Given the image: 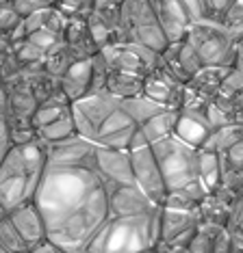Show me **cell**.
Here are the masks:
<instances>
[{
    "instance_id": "obj_1",
    "label": "cell",
    "mask_w": 243,
    "mask_h": 253,
    "mask_svg": "<svg viewBox=\"0 0 243 253\" xmlns=\"http://www.w3.org/2000/svg\"><path fill=\"white\" fill-rule=\"evenodd\" d=\"M33 201L44 216L48 240L65 253H85L109 218V191L96 160L46 167Z\"/></svg>"
},
{
    "instance_id": "obj_2",
    "label": "cell",
    "mask_w": 243,
    "mask_h": 253,
    "mask_svg": "<svg viewBox=\"0 0 243 253\" xmlns=\"http://www.w3.org/2000/svg\"><path fill=\"white\" fill-rule=\"evenodd\" d=\"M48 167L46 143L33 141L28 145H11L0 160V204L11 212L17 206L35 199L42 175Z\"/></svg>"
},
{
    "instance_id": "obj_3",
    "label": "cell",
    "mask_w": 243,
    "mask_h": 253,
    "mask_svg": "<svg viewBox=\"0 0 243 253\" xmlns=\"http://www.w3.org/2000/svg\"><path fill=\"white\" fill-rule=\"evenodd\" d=\"M161 240V208L141 216H109L96 238L89 243V253H146L156 251Z\"/></svg>"
},
{
    "instance_id": "obj_4",
    "label": "cell",
    "mask_w": 243,
    "mask_h": 253,
    "mask_svg": "<svg viewBox=\"0 0 243 253\" xmlns=\"http://www.w3.org/2000/svg\"><path fill=\"white\" fill-rule=\"evenodd\" d=\"M184 39L193 45L204 67H235L239 37L226 24L211 20L191 22Z\"/></svg>"
},
{
    "instance_id": "obj_5",
    "label": "cell",
    "mask_w": 243,
    "mask_h": 253,
    "mask_svg": "<svg viewBox=\"0 0 243 253\" xmlns=\"http://www.w3.org/2000/svg\"><path fill=\"white\" fill-rule=\"evenodd\" d=\"M120 42H132L161 54L170 45L165 31L161 28L148 0H124L118 22Z\"/></svg>"
},
{
    "instance_id": "obj_6",
    "label": "cell",
    "mask_w": 243,
    "mask_h": 253,
    "mask_svg": "<svg viewBox=\"0 0 243 253\" xmlns=\"http://www.w3.org/2000/svg\"><path fill=\"white\" fill-rule=\"evenodd\" d=\"M152 154L159 163V169L163 173L167 193L181 191L189 182L200 180L198 175V154L200 147L187 145L178 136H167L163 141L152 143Z\"/></svg>"
},
{
    "instance_id": "obj_7",
    "label": "cell",
    "mask_w": 243,
    "mask_h": 253,
    "mask_svg": "<svg viewBox=\"0 0 243 253\" xmlns=\"http://www.w3.org/2000/svg\"><path fill=\"white\" fill-rule=\"evenodd\" d=\"M130 163H132V180H135V186L154 206L161 208L167 197V186H165L163 173L159 169V163H156V158L152 154V147L146 145V147L132 149Z\"/></svg>"
},
{
    "instance_id": "obj_8",
    "label": "cell",
    "mask_w": 243,
    "mask_h": 253,
    "mask_svg": "<svg viewBox=\"0 0 243 253\" xmlns=\"http://www.w3.org/2000/svg\"><path fill=\"white\" fill-rule=\"evenodd\" d=\"M104 63L109 70H120V72H132L146 78L150 72L156 67L159 54L152 50L143 48L132 42H118L100 50Z\"/></svg>"
},
{
    "instance_id": "obj_9",
    "label": "cell",
    "mask_w": 243,
    "mask_h": 253,
    "mask_svg": "<svg viewBox=\"0 0 243 253\" xmlns=\"http://www.w3.org/2000/svg\"><path fill=\"white\" fill-rule=\"evenodd\" d=\"M200 227V210L161 208V240L156 249H187Z\"/></svg>"
},
{
    "instance_id": "obj_10",
    "label": "cell",
    "mask_w": 243,
    "mask_h": 253,
    "mask_svg": "<svg viewBox=\"0 0 243 253\" xmlns=\"http://www.w3.org/2000/svg\"><path fill=\"white\" fill-rule=\"evenodd\" d=\"M107 191H109V216H141L159 208L139 191L135 184L107 182Z\"/></svg>"
},
{
    "instance_id": "obj_11",
    "label": "cell",
    "mask_w": 243,
    "mask_h": 253,
    "mask_svg": "<svg viewBox=\"0 0 243 253\" xmlns=\"http://www.w3.org/2000/svg\"><path fill=\"white\" fill-rule=\"evenodd\" d=\"M143 95L150 100L159 102L165 108H181L182 95H184V84L178 83L170 72H165L156 61V67L143 78Z\"/></svg>"
},
{
    "instance_id": "obj_12",
    "label": "cell",
    "mask_w": 243,
    "mask_h": 253,
    "mask_svg": "<svg viewBox=\"0 0 243 253\" xmlns=\"http://www.w3.org/2000/svg\"><path fill=\"white\" fill-rule=\"evenodd\" d=\"M46 154H48V167L87 165L96 160V143L74 134L65 141L46 145Z\"/></svg>"
},
{
    "instance_id": "obj_13",
    "label": "cell",
    "mask_w": 243,
    "mask_h": 253,
    "mask_svg": "<svg viewBox=\"0 0 243 253\" xmlns=\"http://www.w3.org/2000/svg\"><path fill=\"white\" fill-rule=\"evenodd\" d=\"M139 126L126 115L124 108H118L115 113H111L107 119L100 124L96 134V145L109 147V149H122V152H128L130 139L135 134V130Z\"/></svg>"
},
{
    "instance_id": "obj_14",
    "label": "cell",
    "mask_w": 243,
    "mask_h": 253,
    "mask_svg": "<svg viewBox=\"0 0 243 253\" xmlns=\"http://www.w3.org/2000/svg\"><path fill=\"white\" fill-rule=\"evenodd\" d=\"M148 2L154 11L156 20H159L161 28L165 31L170 43L184 39L191 20H189V13L184 9L182 0H148Z\"/></svg>"
},
{
    "instance_id": "obj_15",
    "label": "cell",
    "mask_w": 243,
    "mask_h": 253,
    "mask_svg": "<svg viewBox=\"0 0 243 253\" xmlns=\"http://www.w3.org/2000/svg\"><path fill=\"white\" fill-rule=\"evenodd\" d=\"M96 169L100 171L104 180L111 184H135L130 152L96 145Z\"/></svg>"
},
{
    "instance_id": "obj_16",
    "label": "cell",
    "mask_w": 243,
    "mask_h": 253,
    "mask_svg": "<svg viewBox=\"0 0 243 253\" xmlns=\"http://www.w3.org/2000/svg\"><path fill=\"white\" fill-rule=\"evenodd\" d=\"M9 216H11V221H13V225L17 227L20 236L24 238V243L28 245V249L44 243V240L48 238L44 216L37 206H35V201H26V204L17 206V208L9 212Z\"/></svg>"
},
{
    "instance_id": "obj_17",
    "label": "cell",
    "mask_w": 243,
    "mask_h": 253,
    "mask_svg": "<svg viewBox=\"0 0 243 253\" xmlns=\"http://www.w3.org/2000/svg\"><path fill=\"white\" fill-rule=\"evenodd\" d=\"M59 87L69 102L89 95L94 91V59L74 61L67 72L59 78Z\"/></svg>"
},
{
    "instance_id": "obj_18",
    "label": "cell",
    "mask_w": 243,
    "mask_h": 253,
    "mask_svg": "<svg viewBox=\"0 0 243 253\" xmlns=\"http://www.w3.org/2000/svg\"><path fill=\"white\" fill-rule=\"evenodd\" d=\"M120 106H122V100H118V97H115L113 93H109V91L89 93V95L80 97V100H76V102H72V108L76 113H80L87 119V122L94 126L96 134H98V128H100V124L111 113L118 111Z\"/></svg>"
},
{
    "instance_id": "obj_19",
    "label": "cell",
    "mask_w": 243,
    "mask_h": 253,
    "mask_svg": "<svg viewBox=\"0 0 243 253\" xmlns=\"http://www.w3.org/2000/svg\"><path fill=\"white\" fill-rule=\"evenodd\" d=\"M235 199H237V193L226 186H217L213 191H208L204 201L200 204V223L226 227V221L230 216Z\"/></svg>"
},
{
    "instance_id": "obj_20",
    "label": "cell",
    "mask_w": 243,
    "mask_h": 253,
    "mask_svg": "<svg viewBox=\"0 0 243 253\" xmlns=\"http://www.w3.org/2000/svg\"><path fill=\"white\" fill-rule=\"evenodd\" d=\"M63 43L67 45L74 61L94 59V56L100 52L98 45L94 43V39H91L87 20H69L65 33H63Z\"/></svg>"
},
{
    "instance_id": "obj_21",
    "label": "cell",
    "mask_w": 243,
    "mask_h": 253,
    "mask_svg": "<svg viewBox=\"0 0 243 253\" xmlns=\"http://www.w3.org/2000/svg\"><path fill=\"white\" fill-rule=\"evenodd\" d=\"M228 70L226 67H202L198 74L189 78V83L184 84V93L198 97L202 102H213L222 89V83L226 78Z\"/></svg>"
},
{
    "instance_id": "obj_22",
    "label": "cell",
    "mask_w": 243,
    "mask_h": 253,
    "mask_svg": "<svg viewBox=\"0 0 243 253\" xmlns=\"http://www.w3.org/2000/svg\"><path fill=\"white\" fill-rule=\"evenodd\" d=\"M222 167V186L235 193L243 191V136L230 147L217 152Z\"/></svg>"
},
{
    "instance_id": "obj_23",
    "label": "cell",
    "mask_w": 243,
    "mask_h": 253,
    "mask_svg": "<svg viewBox=\"0 0 243 253\" xmlns=\"http://www.w3.org/2000/svg\"><path fill=\"white\" fill-rule=\"evenodd\" d=\"M107 91L113 93L118 100H128V97L143 93V76L132 72L109 70L107 74Z\"/></svg>"
},
{
    "instance_id": "obj_24",
    "label": "cell",
    "mask_w": 243,
    "mask_h": 253,
    "mask_svg": "<svg viewBox=\"0 0 243 253\" xmlns=\"http://www.w3.org/2000/svg\"><path fill=\"white\" fill-rule=\"evenodd\" d=\"M174 136H178L187 145L202 147L208 136H211V128L204 122H200V119H193L178 111V122H176V128H174Z\"/></svg>"
},
{
    "instance_id": "obj_25",
    "label": "cell",
    "mask_w": 243,
    "mask_h": 253,
    "mask_svg": "<svg viewBox=\"0 0 243 253\" xmlns=\"http://www.w3.org/2000/svg\"><path fill=\"white\" fill-rule=\"evenodd\" d=\"M176 122H178L176 108H165V111H161L159 115H154L152 119H148L143 126H139V128H141V132L146 134L148 143L152 145L156 141H163L167 136H172L174 128H176Z\"/></svg>"
},
{
    "instance_id": "obj_26",
    "label": "cell",
    "mask_w": 243,
    "mask_h": 253,
    "mask_svg": "<svg viewBox=\"0 0 243 253\" xmlns=\"http://www.w3.org/2000/svg\"><path fill=\"white\" fill-rule=\"evenodd\" d=\"M122 108L126 111V115L135 122L137 126H143L148 119H152L154 115H159L161 111H165V106H161L159 102L150 100L148 95H135L128 100H122Z\"/></svg>"
},
{
    "instance_id": "obj_27",
    "label": "cell",
    "mask_w": 243,
    "mask_h": 253,
    "mask_svg": "<svg viewBox=\"0 0 243 253\" xmlns=\"http://www.w3.org/2000/svg\"><path fill=\"white\" fill-rule=\"evenodd\" d=\"M198 175H200L202 184H204L208 191L222 186V167H219L217 152L200 147V154H198Z\"/></svg>"
},
{
    "instance_id": "obj_28",
    "label": "cell",
    "mask_w": 243,
    "mask_h": 253,
    "mask_svg": "<svg viewBox=\"0 0 243 253\" xmlns=\"http://www.w3.org/2000/svg\"><path fill=\"white\" fill-rule=\"evenodd\" d=\"M163 52H167V54H172L174 59L178 61V65L184 70V74L191 78L193 74H198L202 67V61H200V56H198V52L193 50V45H191L187 39H181V42H172L167 48L163 50Z\"/></svg>"
},
{
    "instance_id": "obj_29",
    "label": "cell",
    "mask_w": 243,
    "mask_h": 253,
    "mask_svg": "<svg viewBox=\"0 0 243 253\" xmlns=\"http://www.w3.org/2000/svg\"><path fill=\"white\" fill-rule=\"evenodd\" d=\"M76 134V128H74V119H72V108H69L67 115L59 117L57 122H52L48 126L37 130V139L46 143V145H52V143H59V141H65L69 136Z\"/></svg>"
},
{
    "instance_id": "obj_30",
    "label": "cell",
    "mask_w": 243,
    "mask_h": 253,
    "mask_svg": "<svg viewBox=\"0 0 243 253\" xmlns=\"http://www.w3.org/2000/svg\"><path fill=\"white\" fill-rule=\"evenodd\" d=\"M72 63H74L72 54H69L67 45L63 43V39H61L55 48H50L48 52H46V56H44V72L50 74L52 78H61Z\"/></svg>"
},
{
    "instance_id": "obj_31",
    "label": "cell",
    "mask_w": 243,
    "mask_h": 253,
    "mask_svg": "<svg viewBox=\"0 0 243 253\" xmlns=\"http://www.w3.org/2000/svg\"><path fill=\"white\" fill-rule=\"evenodd\" d=\"M226 232L230 236L233 249H243V191L237 193L230 216L226 221Z\"/></svg>"
},
{
    "instance_id": "obj_32",
    "label": "cell",
    "mask_w": 243,
    "mask_h": 253,
    "mask_svg": "<svg viewBox=\"0 0 243 253\" xmlns=\"http://www.w3.org/2000/svg\"><path fill=\"white\" fill-rule=\"evenodd\" d=\"M0 245L9 253H26L28 251V245L20 236V232H17V227L13 225L9 214L4 218H0Z\"/></svg>"
},
{
    "instance_id": "obj_33",
    "label": "cell",
    "mask_w": 243,
    "mask_h": 253,
    "mask_svg": "<svg viewBox=\"0 0 243 253\" xmlns=\"http://www.w3.org/2000/svg\"><path fill=\"white\" fill-rule=\"evenodd\" d=\"M52 7L61 11L67 20H87L94 9V0H55Z\"/></svg>"
},
{
    "instance_id": "obj_34",
    "label": "cell",
    "mask_w": 243,
    "mask_h": 253,
    "mask_svg": "<svg viewBox=\"0 0 243 253\" xmlns=\"http://www.w3.org/2000/svg\"><path fill=\"white\" fill-rule=\"evenodd\" d=\"M235 0H202V9H204V20L219 22L224 24L228 11L233 9Z\"/></svg>"
},
{
    "instance_id": "obj_35",
    "label": "cell",
    "mask_w": 243,
    "mask_h": 253,
    "mask_svg": "<svg viewBox=\"0 0 243 253\" xmlns=\"http://www.w3.org/2000/svg\"><path fill=\"white\" fill-rule=\"evenodd\" d=\"M28 42H31L33 45H37L39 50H44V52H48L50 48H55L57 43L61 42V37L59 35H55L52 31H48V28H39V31H35V33H31V35L26 37Z\"/></svg>"
},
{
    "instance_id": "obj_36",
    "label": "cell",
    "mask_w": 243,
    "mask_h": 253,
    "mask_svg": "<svg viewBox=\"0 0 243 253\" xmlns=\"http://www.w3.org/2000/svg\"><path fill=\"white\" fill-rule=\"evenodd\" d=\"M11 7L15 9V13L20 15L22 20H24L31 13H35V11L52 7V0H11Z\"/></svg>"
},
{
    "instance_id": "obj_37",
    "label": "cell",
    "mask_w": 243,
    "mask_h": 253,
    "mask_svg": "<svg viewBox=\"0 0 243 253\" xmlns=\"http://www.w3.org/2000/svg\"><path fill=\"white\" fill-rule=\"evenodd\" d=\"M224 24L228 26L237 37H243V0H235L233 9L228 11Z\"/></svg>"
},
{
    "instance_id": "obj_38",
    "label": "cell",
    "mask_w": 243,
    "mask_h": 253,
    "mask_svg": "<svg viewBox=\"0 0 243 253\" xmlns=\"http://www.w3.org/2000/svg\"><path fill=\"white\" fill-rule=\"evenodd\" d=\"M37 141V130L33 126H22V128H9V143L11 145H28Z\"/></svg>"
},
{
    "instance_id": "obj_39",
    "label": "cell",
    "mask_w": 243,
    "mask_h": 253,
    "mask_svg": "<svg viewBox=\"0 0 243 253\" xmlns=\"http://www.w3.org/2000/svg\"><path fill=\"white\" fill-rule=\"evenodd\" d=\"M50 9H39V11H35V13H31L28 18L22 20V26H24V33H26V37L31 35V33L35 31H39V28H44L46 26V20H48V13H50Z\"/></svg>"
},
{
    "instance_id": "obj_40",
    "label": "cell",
    "mask_w": 243,
    "mask_h": 253,
    "mask_svg": "<svg viewBox=\"0 0 243 253\" xmlns=\"http://www.w3.org/2000/svg\"><path fill=\"white\" fill-rule=\"evenodd\" d=\"M31 253H65L63 249H59V247H57L55 243H50L48 238L44 240V243H39V245H35V247H31V249H28Z\"/></svg>"
},
{
    "instance_id": "obj_41",
    "label": "cell",
    "mask_w": 243,
    "mask_h": 253,
    "mask_svg": "<svg viewBox=\"0 0 243 253\" xmlns=\"http://www.w3.org/2000/svg\"><path fill=\"white\" fill-rule=\"evenodd\" d=\"M235 67L239 72H243V37H239V43H237V59H235Z\"/></svg>"
},
{
    "instance_id": "obj_42",
    "label": "cell",
    "mask_w": 243,
    "mask_h": 253,
    "mask_svg": "<svg viewBox=\"0 0 243 253\" xmlns=\"http://www.w3.org/2000/svg\"><path fill=\"white\" fill-rule=\"evenodd\" d=\"M2 141H9V126H7L4 115L0 113V143H2Z\"/></svg>"
},
{
    "instance_id": "obj_43",
    "label": "cell",
    "mask_w": 243,
    "mask_h": 253,
    "mask_svg": "<svg viewBox=\"0 0 243 253\" xmlns=\"http://www.w3.org/2000/svg\"><path fill=\"white\" fill-rule=\"evenodd\" d=\"M7 214H9V212H7V210H4V206H2V204H0V218H4V216H7Z\"/></svg>"
},
{
    "instance_id": "obj_44",
    "label": "cell",
    "mask_w": 243,
    "mask_h": 253,
    "mask_svg": "<svg viewBox=\"0 0 243 253\" xmlns=\"http://www.w3.org/2000/svg\"><path fill=\"white\" fill-rule=\"evenodd\" d=\"M7 4H11V0H0V9L7 7Z\"/></svg>"
},
{
    "instance_id": "obj_45",
    "label": "cell",
    "mask_w": 243,
    "mask_h": 253,
    "mask_svg": "<svg viewBox=\"0 0 243 253\" xmlns=\"http://www.w3.org/2000/svg\"><path fill=\"white\" fill-rule=\"evenodd\" d=\"M0 253H9V251H7V249H4V247H2V245H0Z\"/></svg>"
},
{
    "instance_id": "obj_46",
    "label": "cell",
    "mask_w": 243,
    "mask_h": 253,
    "mask_svg": "<svg viewBox=\"0 0 243 253\" xmlns=\"http://www.w3.org/2000/svg\"><path fill=\"white\" fill-rule=\"evenodd\" d=\"M52 4H55V0H52Z\"/></svg>"
},
{
    "instance_id": "obj_47",
    "label": "cell",
    "mask_w": 243,
    "mask_h": 253,
    "mask_svg": "<svg viewBox=\"0 0 243 253\" xmlns=\"http://www.w3.org/2000/svg\"><path fill=\"white\" fill-rule=\"evenodd\" d=\"M26 253H31V251H26Z\"/></svg>"
}]
</instances>
